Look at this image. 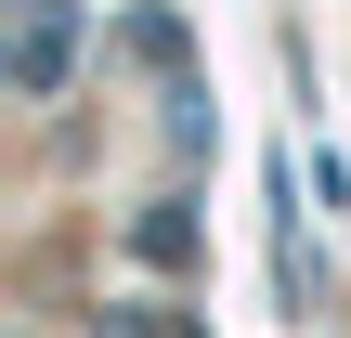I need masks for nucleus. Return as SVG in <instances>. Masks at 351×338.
<instances>
[{"instance_id": "obj_1", "label": "nucleus", "mask_w": 351, "mask_h": 338, "mask_svg": "<svg viewBox=\"0 0 351 338\" xmlns=\"http://www.w3.org/2000/svg\"><path fill=\"white\" fill-rule=\"evenodd\" d=\"M65 78V0H26V26H13V91H52Z\"/></svg>"}]
</instances>
